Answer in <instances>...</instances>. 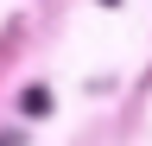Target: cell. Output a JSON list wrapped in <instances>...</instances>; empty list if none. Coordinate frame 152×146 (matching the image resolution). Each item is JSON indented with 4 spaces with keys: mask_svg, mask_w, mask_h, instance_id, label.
<instances>
[{
    "mask_svg": "<svg viewBox=\"0 0 152 146\" xmlns=\"http://www.w3.org/2000/svg\"><path fill=\"white\" fill-rule=\"evenodd\" d=\"M19 108H26V114H51V89H45V83H32V89H26V102H19Z\"/></svg>",
    "mask_w": 152,
    "mask_h": 146,
    "instance_id": "obj_1",
    "label": "cell"
},
{
    "mask_svg": "<svg viewBox=\"0 0 152 146\" xmlns=\"http://www.w3.org/2000/svg\"><path fill=\"white\" fill-rule=\"evenodd\" d=\"M0 146H19V134H0Z\"/></svg>",
    "mask_w": 152,
    "mask_h": 146,
    "instance_id": "obj_2",
    "label": "cell"
},
{
    "mask_svg": "<svg viewBox=\"0 0 152 146\" xmlns=\"http://www.w3.org/2000/svg\"><path fill=\"white\" fill-rule=\"evenodd\" d=\"M102 7H114V0H102Z\"/></svg>",
    "mask_w": 152,
    "mask_h": 146,
    "instance_id": "obj_3",
    "label": "cell"
}]
</instances>
